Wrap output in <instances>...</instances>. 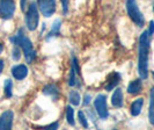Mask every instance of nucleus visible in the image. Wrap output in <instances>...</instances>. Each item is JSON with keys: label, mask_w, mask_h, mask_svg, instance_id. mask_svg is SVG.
<instances>
[{"label": "nucleus", "mask_w": 154, "mask_h": 130, "mask_svg": "<svg viewBox=\"0 0 154 130\" xmlns=\"http://www.w3.org/2000/svg\"><path fill=\"white\" fill-rule=\"evenodd\" d=\"M141 78L140 79H136V80H132L131 83L128 86V92L130 94H138L141 91Z\"/></svg>", "instance_id": "obj_14"}, {"label": "nucleus", "mask_w": 154, "mask_h": 130, "mask_svg": "<svg viewBox=\"0 0 154 130\" xmlns=\"http://www.w3.org/2000/svg\"><path fill=\"white\" fill-rule=\"evenodd\" d=\"M38 11H37V6H36V2H30L29 4V7H28V12L26 14V24H27V28L29 30H35L38 26Z\"/></svg>", "instance_id": "obj_4"}, {"label": "nucleus", "mask_w": 154, "mask_h": 130, "mask_svg": "<svg viewBox=\"0 0 154 130\" xmlns=\"http://www.w3.org/2000/svg\"><path fill=\"white\" fill-rule=\"evenodd\" d=\"M78 117H79L80 123L82 124V127H84V128H88V122H87V119H86L85 114L82 113V110H80V112L78 113Z\"/></svg>", "instance_id": "obj_21"}, {"label": "nucleus", "mask_w": 154, "mask_h": 130, "mask_svg": "<svg viewBox=\"0 0 154 130\" xmlns=\"http://www.w3.org/2000/svg\"><path fill=\"white\" fill-rule=\"evenodd\" d=\"M4 63H5V62L2 61V59H0V75H1V72H2V70H4V65H5Z\"/></svg>", "instance_id": "obj_27"}, {"label": "nucleus", "mask_w": 154, "mask_h": 130, "mask_svg": "<svg viewBox=\"0 0 154 130\" xmlns=\"http://www.w3.org/2000/svg\"><path fill=\"white\" fill-rule=\"evenodd\" d=\"M143 106H144V99L143 98H139V99L134 100L132 102L131 108H130V113H131L132 116H138L141 113Z\"/></svg>", "instance_id": "obj_13"}, {"label": "nucleus", "mask_w": 154, "mask_h": 130, "mask_svg": "<svg viewBox=\"0 0 154 130\" xmlns=\"http://www.w3.org/2000/svg\"><path fill=\"white\" fill-rule=\"evenodd\" d=\"M148 31H149V34H151V35H153L154 34V21H151V22H149V28H148Z\"/></svg>", "instance_id": "obj_26"}, {"label": "nucleus", "mask_w": 154, "mask_h": 130, "mask_svg": "<svg viewBox=\"0 0 154 130\" xmlns=\"http://www.w3.org/2000/svg\"><path fill=\"white\" fill-rule=\"evenodd\" d=\"M75 75H80V69H79V64H78L77 58L73 57V58H72V66H71V72H69V86H74V85H77Z\"/></svg>", "instance_id": "obj_9"}, {"label": "nucleus", "mask_w": 154, "mask_h": 130, "mask_svg": "<svg viewBox=\"0 0 154 130\" xmlns=\"http://www.w3.org/2000/svg\"><path fill=\"white\" fill-rule=\"evenodd\" d=\"M43 93L45 95H50L54 99H58V95H59V92H58V87L54 84H48L43 88Z\"/></svg>", "instance_id": "obj_15"}, {"label": "nucleus", "mask_w": 154, "mask_h": 130, "mask_svg": "<svg viewBox=\"0 0 154 130\" xmlns=\"http://www.w3.org/2000/svg\"><path fill=\"white\" fill-rule=\"evenodd\" d=\"M13 119L14 114L12 110H6L0 115V130H8L12 129L13 125Z\"/></svg>", "instance_id": "obj_8"}, {"label": "nucleus", "mask_w": 154, "mask_h": 130, "mask_svg": "<svg viewBox=\"0 0 154 130\" xmlns=\"http://www.w3.org/2000/svg\"><path fill=\"white\" fill-rule=\"evenodd\" d=\"M11 42L14 43V46H21L27 63H31V62L35 59V57H36V51H35V49H34V46H32L31 41L24 35L23 29H20V30L17 31L15 35L11 38Z\"/></svg>", "instance_id": "obj_2"}, {"label": "nucleus", "mask_w": 154, "mask_h": 130, "mask_svg": "<svg viewBox=\"0 0 154 130\" xmlns=\"http://www.w3.org/2000/svg\"><path fill=\"white\" fill-rule=\"evenodd\" d=\"M153 11H154V5H153Z\"/></svg>", "instance_id": "obj_30"}, {"label": "nucleus", "mask_w": 154, "mask_h": 130, "mask_svg": "<svg viewBox=\"0 0 154 130\" xmlns=\"http://www.w3.org/2000/svg\"><path fill=\"white\" fill-rule=\"evenodd\" d=\"M91 100H92V98H91V95H88V94H86L85 98H84V105L85 106H87L89 102H91Z\"/></svg>", "instance_id": "obj_25"}, {"label": "nucleus", "mask_w": 154, "mask_h": 130, "mask_svg": "<svg viewBox=\"0 0 154 130\" xmlns=\"http://www.w3.org/2000/svg\"><path fill=\"white\" fill-rule=\"evenodd\" d=\"M24 5H26V0H21V8L24 9Z\"/></svg>", "instance_id": "obj_28"}, {"label": "nucleus", "mask_w": 154, "mask_h": 130, "mask_svg": "<svg viewBox=\"0 0 154 130\" xmlns=\"http://www.w3.org/2000/svg\"><path fill=\"white\" fill-rule=\"evenodd\" d=\"M12 75L17 80H22V79H24L26 77L28 76V68L26 65H23V64L15 65L12 69Z\"/></svg>", "instance_id": "obj_10"}, {"label": "nucleus", "mask_w": 154, "mask_h": 130, "mask_svg": "<svg viewBox=\"0 0 154 130\" xmlns=\"http://www.w3.org/2000/svg\"><path fill=\"white\" fill-rule=\"evenodd\" d=\"M66 120H67L69 125H74L75 124V121H74V110H73V108L71 107V106L66 107Z\"/></svg>", "instance_id": "obj_19"}, {"label": "nucleus", "mask_w": 154, "mask_h": 130, "mask_svg": "<svg viewBox=\"0 0 154 130\" xmlns=\"http://www.w3.org/2000/svg\"><path fill=\"white\" fill-rule=\"evenodd\" d=\"M111 103L116 108H121L123 106V93L121 88H116L112 97H111Z\"/></svg>", "instance_id": "obj_12"}, {"label": "nucleus", "mask_w": 154, "mask_h": 130, "mask_svg": "<svg viewBox=\"0 0 154 130\" xmlns=\"http://www.w3.org/2000/svg\"><path fill=\"white\" fill-rule=\"evenodd\" d=\"M12 87H13L12 80H11V79H6V80H5V86H4V91H5V95H6L7 98H11V97H12Z\"/></svg>", "instance_id": "obj_20"}, {"label": "nucleus", "mask_w": 154, "mask_h": 130, "mask_svg": "<svg viewBox=\"0 0 154 130\" xmlns=\"http://www.w3.org/2000/svg\"><path fill=\"white\" fill-rule=\"evenodd\" d=\"M15 13V2L13 0H0V17L4 20L12 19Z\"/></svg>", "instance_id": "obj_5"}, {"label": "nucleus", "mask_w": 154, "mask_h": 130, "mask_svg": "<svg viewBox=\"0 0 154 130\" xmlns=\"http://www.w3.org/2000/svg\"><path fill=\"white\" fill-rule=\"evenodd\" d=\"M126 12L133 22L138 27H143L145 24V19L143 13L140 12L138 4L136 0H126Z\"/></svg>", "instance_id": "obj_3"}, {"label": "nucleus", "mask_w": 154, "mask_h": 130, "mask_svg": "<svg viewBox=\"0 0 154 130\" xmlns=\"http://www.w3.org/2000/svg\"><path fill=\"white\" fill-rule=\"evenodd\" d=\"M60 27H62V22H60L59 20H56L54 22V24H52V28H51L50 33H49L48 36H46V40H50L51 37L58 36V35L60 34Z\"/></svg>", "instance_id": "obj_17"}, {"label": "nucleus", "mask_w": 154, "mask_h": 130, "mask_svg": "<svg viewBox=\"0 0 154 130\" xmlns=\"http://www.w3.org/2000/svg\"><path fill=\"white\" fill-rule=\"evenodd\" d=\"M94 106L101 119H107L109 116L107 108V97L104 94H99L94 100Z\"/></svg>", "instance_id": "obj_6"}, {"label": "nucleus", "mask_w": 154, "mask_h": 130, "mask_svg": "<svg viewBox=\"0 0 154 130\" xmlns=\"http://www.w3.org/2000/svg\"><path fill=\"white\" fill-rule=\"evenodd\" d=\"M60 1H62L63 6V13L67 14V12H69V0H60Z\"/></svg>", "instance_id": "obj_23"}, {"label": "nucleus", "mask_w": 154, "mask_h": 130, "mask_svg": "<svg viewBox=\"0 0 154 130\" xmlns=\"http://www.w3.org/2000/svg\"><path fill=\"white\" fill-rule=\"evenodd\" d=\"M58 128V123L56 122V123H51V124H49V125H45L44 127V129H48V130H50V129H57Z\"/></svg>", "instance_id": "obj_24"}, {"label": "nucleus", "mask_w": 154, "mask_h": 130, "mask_svg": "<svg viewBox=\"0 0 154 130\" xmlns=\"http://www.w3.org/2000/svg\"><path fill=\"white\" fill-rule=\"evenodd\" d=\"M151 34L145 30L139 37V52H138V72L141 79H146L148 76V54H149Z\"/></svg>", "instance_id": "obj_1"}, {"label": "nucleus", "mask_w": 154, "mask_h": 130, "mask_svg": "<svg viewBox=\"0 0 154 130\" xmlns=\"http://www.w3.org/2000/svg\"><path fill=\"white\" fill-rule=\"evenodd\" d=\"M37 5L45 17H50L56 12V0H37Z\"/></svg>", "instance_id": "obj_7"}, {"label": "nucleus", "mask_w": 154, "mask_h": 130, "mask_svg": "<svg viewBox=\"0 0 154 130\" xmlns=\"http://www.w3.org/2000/svg\"><path fill=\"white\" fill-rule=\"evenodd\" d=\"M148 119L151 124L154 125V87L151 88L149 93V110H148Z\"/></svg>", "instance_id": "obj_16"}, {"label": "nucleus", "mask_w": 154, "mask_h": 130, "mask_svg": "<svg viewBox=\"0 0 154 130\" xmlns=\"http://www.w3.org/2000/svg\"><path fill=\"white\" fill-rule=\"evenodd\" d=\"M119 81H121V75H119L118 72H112V73H110V76L108 77V80H107V83H106L104 88H106L107 91H111L112 88H115L116 86L118 85Z\"/></svg>", "instance_id": "obj_11"}, {"label": "nucleus", "mask_w": 154, "mask_h": 130, "mask_svg": "<svg viewBox=\"0 0 154 130\" xmlns=\"http://www.w3.org/2000/svg\"><path fill=\"white\" fill-rule=\"evenodd\" d=\"M69 101L71 102V105L78 106L80 103V94L77 91H71L69 94Z\"/></svg>", "instance_id": "obj_18"}, {"label": "nucleus", "mask_w": 154, "mask_h": 130, "mask_svg": "<svg viewBox=\"0 0 154 130\" xmlns=\"http://www.w3.org/2000/svg\"><path fill=\"white\" fill-rule=\"evenodd\" d=\"M2 49H4V46H2V44L0 43V54H1V51H2Z\"/></svg>", "instance_id": "obj_29"}, {"label": "nucleus", "mask_w": 154, "mask_h": 130, "mask_svg": "<svg viewBox=\"0 0 154 130\" xmlns=\"http://www.w3.org/2000/svg\"><path fill=\"white\" fill-rule=\"evenodd\" d=\"M13 59L14 61H19L20 59V57H21V52H20V49H19V46H15L13 48Z\"/></svg>", "instance_id": "obj_22"}]
</instances>
